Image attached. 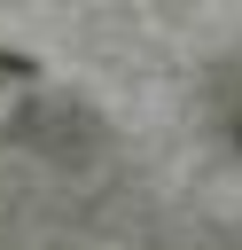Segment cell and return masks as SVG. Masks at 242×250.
Returning a JSON list of instances; mask_svg holds the SVG:
<instances>
[{
    "instance_id": "1",
    "label": "cell",
    "mask_w": 242,
    "mask_h": 250,
    "mask_svg": "<svg viewBox=\"0 0 242 250\" xmlns=\"http://www.w3.org/2000/svg\"><path fill=\"white\" fill-rule=\"evenodd\" d=\"M211 117H219V133H226V148L242 156V94H226V102H211Z\"/></svg>"
}]
</instances>
